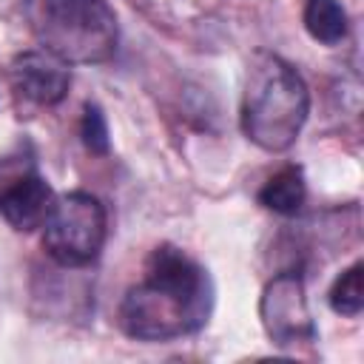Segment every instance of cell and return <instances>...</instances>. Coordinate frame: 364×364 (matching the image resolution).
<instances>
[{
    "instance_id": "cell-11",
    "label": "cell",
    "mask_w": 364,
    "mask_h": 364,
    "mask_svg": "<svg viewBox=\"0 0 364 364\" xmlns=\"http://www.w3.org/2000/svg\"><path fill=\"white\" fill-rule=\"evenodd\" d=\"M80 136H82V145L97 154V156H105L111 151V136H108V122H105V114L100 105L94 102H85L82 108V119H80Z\"/></svg>"
},
{
    "instance_id": "cell-4",
    "label": "cell",
    "mask_w": 364,
    "mask_h": 364,
    "mask_svg": "<svg viewBox=\"0 0 364 364\" xmlns=\"http://www.w3.org/2000/svg\"><path fill=\"white\" fill-rule=\"evenodd\" d=\"M108 239V210L100 196L88 191H68L54 196L43 222V250L68 270L88 267L100 259Z\"/></svg>"
},
{
    "instance_id": "cell-7",
    "label": "cell",
    "mask_w": 364,
    "mask_h": 364,
    "mask_svg": "<svg viewBox=\"0 0 364 364\" xmlns=\"http://www.w3.org/2000/svg\"><path fill=\"white\" fill-rule=\"evenodd\" d=\"M54 196L57 193L37 173V168H28L17 179H11L6 185V191L0 193V216L17 233H31V230L43 228V222L54 205Z\"/></svg>"
},
{
    "instance_id": "cell-10",
    "label": "cell",
    "mask_w": 364,
    "mask_h": 364,
    "mask_svg": "<svg viewBox=\"0 0 364 364\" xmlns=\"http://www.w3.org/2000/svg\"><path fill=\"white\" fill-rule=\"evenodd\" d=\"M364 264L353 262L347 270L336 276V282L327 290V304L336 316L344 318H358L364 310Z\"/></svg>"
},
{
    "instance_id": "cell-12",
    "label": "cell",
    "mask_w": 364,
    "mask_h": 364,
    "mask_svg": "<svg viewBox=\"0 0 364 364\" xmlns=\"http://www.w3.org/2000/svg\"><path fill=\"white\" fill-rule=\"evenodd\" d=\"M28 168H34L31 162L26 165L23 159H0V193L6 191V185L11 182V179H17L23 171H28Z\"/></svg>"
},
{
    "instance_id": "cell-5",
    "label": "cell",
    "mask_w": 364,
    "mask_h": 364,
    "mask_svg": "<svg viewBox=\"0 0 364 364\" xmlns=\"http://www.w3.org/2000/svg\"><path fill=\"white\" fill-rule=\"evenodd\" d=\"M259 318L264 336L279 350H299L318 341L304 279L296 270H282L264 284L259 296Z\"/></svg>"
},
{
    "instance_id": "cell-3",
    "label": "cell",
    "mask_w": 364,
    "mask_h": 364,
    "mask_svg": "<svg viewBox=\"0 0 364 364\" xmlns=\"http://www.w3.org/2000/svg\"><path fill=\"white\" fill-rule=\"evenodd\" d=\"M23 11L40 48L68 65H102L119 48L108 0H26Z\"/></svg>"
},
{
    "instance_id": "cell-2",
    "label": "cell",
    "mask_w": 364,
    "mask_h": 364,
    "mask_svg": "<svg viewBox=\"0 0 364 364\" xmlns=\"http://www.w3.org/2000/svg\"><path fill=\"white\" fill-rule=\"evenodd\" d=\"M310 117V88L284 57L256 51L247 60L239 125L242 134L267 154H282L296 145Z\"/></svg>"
},
{
    "instance_id": "cell-9",
    "label": "cell",
    "mask_w": 364,
    "mask_h": 364,
    "mask_svg": "<svg viewBox=\"0 0 364 364\" xmlns=\"http://www.w3.org/2000/svg\"><path fill=\"white\" fill-rule=\"evenodd\" d=\"M301 20H304L307 34L321 46H338L347 40L350 17L341 0H307Z\"/></svg>"
},
{
    "instance_id": "cell-6",
    "label": "cell",
    "mask_w": 364,
    "mask_h": 364,
    "mask_svg": "<svg viewBox=\"0 0 364 364\" xmlns=\"http://www.w3.org/2000/svg\"><path fill=\"white\" fill-rule=\"evenodd\" d=\"M9 80L11 88L28 102L40 108H54L65 100L71 88V65L43 48H31L9 63Z\"/></svg>"
},
{
    "instance_id": "cell-8",
    "label": "cell",
    "mask_w": 364,
    "mask_h": 364,
    "mask_svg": "<svg viewBox=\"0 0 364 364\" xmlns=\"http://www.w3.org/2000/svg\"><path fill=\"white\" fill-rule=\"evenodd\" d=\"M259 205L270 213L279 216H296L304 208L307 199V182H304V171L299 165H284L282 171H276L259 191Z\"/></svg>"
},
{
    "instance_id": "cell-1",
    "label": "cell",
    "mask_w": 364,
    "mask_h": 364,
    "mask_svg": "<svg viewBox=\"0 0 364 364\" xmlns=\"http://www.w3.org/2000/svg\"><path fill=\"white\" fill-rule=\"evenodd\" d=\"M216 301L205 264L176 245H156L145 259V276L131 284L117 307L119 330L145 344L199 333Z\"/></svg>"
}]
</instances>
